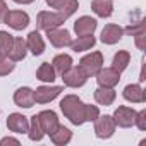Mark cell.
Wrapping results in <instances>:
<instances>
[{"mask_svg":"<svg viewBox=\"0 0 146 146\" xmlns=\"http://www.w3.org/2000/svg\"><path fill=\"white\" fill-rule=\"evenodd\" d=\"M84 102L78 96V95H64V98L60 100L58 107H60V112L64 113V117L72 124V125H83L86 124V119H84Z\"/></svg>","mask_w":146,"mask_h":146,"instance_id":"obj_1","label":"cell"},{"mask_svg":"<svg viewBox=\"0 0 146 146\" xmlns=\"http://www.w3.org/2000/svg\"><path fill=\"white\" fill-rule=\"evenodd\" d=\"M79 67H81V70L84 72V74L88 76V78H95V74L105 65V58H103V53L102 52H98V50H95V52H88L86 55H83L81 57V60H79V64H78Z\"/></svg>","mask_w":146,"mask_h":146,"instance_id":"obj_2","label":"cell"},{"mask_svg":"<svg viewBox=\"0 0 146 146\" xmlns=\"http://www.w3.org/2000/svg\"><path fill=\"white\" fill-rule=\"evenodd\" d=\"M67 21V17L57 11H40L36 16V26L40 31H48L53 28H60L64 26Z\"/></svg>","mask_w":146,"mask_h":146,"instance_id":"obj_3","label":"cell"},{"mask_svg":"<svg viewBox=\"0 0 146 146\" xmlns=\"http://www.w3.org/2000/svg\"><path fill=\"white\" fill-rule=\"evenodd\" d=\"M64 93V86H57V84H41L35 90V103L38 105H48L53 100H57L60 95Z\"/></svg>","mask_w":146,"mask_h":146,"instance_id":"obj_4","label":"cell"},{"mask_svg":"<svg viewBox=\"0 0 146 146\" xmlns=\"http://www.w3.org/2000/svg\"><path fill=\"white\" fill-rule=\"evenodd\" d=\"M60 78H62L64 86L72 88V90L83 88V86L88 83V79H90V78L84 74V72L81 70V67H79V65H72L70 69H67L65 72H62Z\"/></svg>","mask_w":146,"mask_h":146,"instance_id":"obj_5","label":"cell"},{"mask_svg":"<svg viewBox=\"0 0 146 146\" xmlns=\"http://www.w3.org/2000/svg\"><path fill=\"white\" fill-rule=\"evenodd\" d=\"M2 23L7 24L14 31H23V29H26L29 26L31 17H29V14L26 11H7Z\"/></svg>","mask_w":146,"mask_h":146,"instance_id":"obj_6","label":"cell"},{"mask_svg":"<svg viewBox=\"0 0 146 146\" xmlns=\"http://www.w3.org/2000/svg\"><path fill=\"white\" fill-rule=\"evenodd\" d=\"M136 112H137V110H134L132 107L120 105V107H117V108L113 110L112 119H113V122H115L117 127H120V129H129V127L134 125Z\"/></svg>","mask_w":146,"mask_h":146,"instance_id":"obj_7","label":"cell"},{"mask_svg":"<svg viewBox=\"0 0 146 146\" xmlns=\"http://www.w3.org/2000/svg\"><path fill=\"white\" fill-rule=\"evenodd\" d=\"M95 124V136L98 139H110L115 134V122L112 119V115H98V119L93 122Z\"/></svg>","mask_w":146,"mask_h":146,"instance_id":"obj_8","label":"cell"},{"mask_svg":"<svg viewBox=\"0 0 146 146\" xmlns=\"http://www.w3.org/2000/svg\"><path fill=\"white\" fill-rule=\"evenodd\" d=\"M45 36H46V40L50 41V45L55 46V48H67V46L70 45V41H72L70 31L65 29L64 26L45 31Z\"/></svg>","mask_w":146,"mask_h":146,"instance_id":"obj_9","label":"cell"},{"mask_svg":"<svg viewBox=\"0 0 146 146\" xmlns=\"http://www.w3.org/2000/svg\"><path fill=\"white\" fill-rule=\"evenodd\" d=\"M96 84L102 86V88H115L119 83H120V72H117L115 69L112 67H102L96 74Z\"/></svg>","mask_w":146,"mask_h":146,"instance_id":"obj_10","label":"cell"},{"mask_svg":"<svg viewBox=\"0 0 146 146\" xmlns=\"http://www.w3.org/2000/svg\"><path fill=\"white\" fill-rule=\"evenodd\" d=\"M122 36H124L122 26L110 23V24H105V28L102 29V33H100V41H102L103 45L112 46V45H117V43L122 40Z\"/></svg>","mask_w":146,"mask_h":146,"instance_id":"obj_11","label":"cell"},{"mask_svg":"<svg viewBox=\"0 0 146 146\" xmlns=\"http://www.w3.org/2000/svg\"><path fill=\"white\" fill-rule=\"evenodd\" d=\"M5 125L14 134H26L29 129V117H26L19 112H12V113H9Z\"/></svg>","mask_w":146,"mask_h":146,"instance_id":"obj_12","label":"cell"},{"mask_svg":"<svg viewBox=\"0 0 146 146\" xmlns=\"http://www.w3.org/2000/svg\"><path fill=\"white\" fill-rule=\"evenodd\" d=\"M24 40H26L28 52H29L31 55H35V57H40V55H43V53H45V50H46V45H45V40H43V36H41V33H40L38 29H33V31H29V35H28Z\"/></svg>","mask_w":146,"mask_h":146,"instance_id":"obj_13","label":"cell"},{"mask_svg":"<svg viewBox=\"0 0 146 146\" xmlns=\"http://www.w3.org/2000/svg\"><path fill=\"white\" fill-rule=\"evenodd\" d=\"M98 28V21L91 16H81L74 21V33L76 36H88V35H95Z\"/></svg>","mask_w":146,"mask_h":146,"instance_id":"obj_14","label":"cell"},{"mask_svg":"<svg viewBox=\"0 0 146 146\" xmlns=\"http://www.w3.org/2000/svg\"><path fill=\"white\" fill-rule=\"evenodd\" d=\"M14 105L19 108H31L35 105V90L29 86H21L14 91Z\"/></svg>","mask_w":146,"mask_h":146,"instance_id":"obj_15","label":"cell"},{"mask_svg":"<svg viewBox=\"0 0 146 146\" xmlns=\"http://www.w3.org/2000/svg\"><path fill=\"white\" fill-rule=\"evenodd\" d=\"M36 117H38V120H40V124H41V129H43L45 136H50V134L55 131V127L60 124L58 115H57V112H53V110H41V112L36 113Z\"/></svg>","mask_w":146,"mask_h":146,"instance_id":"obj_16","label":"cell"},{"mask_svg":"<svg viewBox=\"0 0 146 146\" xmlns=\"http://www.w3.org/2000/svg\"><path fill=\"white\" fill-rule=\"evenodd\" d=\"M122 98L129 103H144L146 102V91L141 84L137 83H132V84H127L122 91Z\"/></svg>","mask_w":146,"mask_h":146,"instance_id":"obj_17","label":"cell"},{"mask_svg":"<svg viewBox=\"0 0 146 146\" xmlns=\"http://www.w3.org/2000/svg\"><path fill=\"white\" fill-rule=\"evenodd\" d=\"M95 45H96L95 35H88V36H78L76 40H72L69 48L74 53H84V52H90L91 48H95Z\"/></svg>","mask_w":146,"mask_h":146,"instance_id":"obj_18","label":"cell"},{"mask_svg":"<svg viewBox=\"0 0 146 146\" xmlns=\"http://www.w3.org/2000/svg\"><path fill=\"white\" fill-rule=\"evenodd\" d=\"M93 98H95V102L98 105L110 107V105H113V102L117 98V91H115V88H102V86H98L95 90V93H93Z\"/></svg>","mask_w":146,"mask_h":146,"instance_id":"obj_19","label":"cell"},{"mask_svg":"<svg viewBox=\"0 0 146 146\" xmlns=\"http://www.w3.org/2000/svg\"><path fill=\"white\" fill-rule=\"evenodd\" d=\"M50 141L55 144V146H65L72 141V131L64 125V124H58L55 127V131L50 134Z\"/></svg>","mask_w":146,"mask_h":146,"instance_id":"obj_20","label":"cell"},{"mask_svg":"<svg viewBox=\"0 0 146 146\" xmlns=\"http://www.w3.org/2000/svg\"><path fill=\"white\" fill-rule=\"evenodd\" d=\"M36 79L41 81L43 84H52L57 79V70L53 69L52 62H43L36 69Z\"/></svg>","mask_w":146,"mask_h":146,"instance_id":"obj_21","label":"cell"},{"mask_svg":"<svg viewBox=\"0 0 146 146\" xmlns=\"http://www.w3.org/2000/svg\"><path fill=\"white\" fill-rule=\"evenodd\" d=\"M91 11L96 17L108 19L113 14V4L112 0H91Z\"/></svg>","mask_w":146,"mask_h":146,"instance_id":"obj_22","label":"cell"},{"mask_svg":"<svg viewBox=\"0 0 146 146\" xmlns=\"http://www.w3.org/2000/svg\"><path fill=\"white\" fill-rule=\"evenodd\" d=\"M52 9L57 11V12H60V14H64L69 19L70 16H74L78 12L79 2H78V0H57V2L52 5Z\"/></svg>","mask_w":146,"mask_h":146,"instance_id":"obj_23","label":"cell"},{"mask_svg":"<svg viewBox=\"0 0 146 146\" xmlns=\"http://www.w3.org/2000/svg\"><path fill=\"white\" fill-rule=\"evenodd\" d=\"M26 55H28L26 40L23 36H14V45H12V50H11L9 58L14 60V62H21V60L26 58Z\"/></svg>","mask_w":146,"mask_h":146,"instance_id":"obj_24","label":"cell"},{"mask_svg":"<svg viewBox=\"0 0 146 146\" xmlns=\"http://www.w3.org/2000/svg\"><path fill=\"white\" fill-rule=\"evenodd\" d=\"M129 64H131V53L127 52V50H119L115 55H113V58H112V69H115L117 72H122L129 67Z\"/></svg>","mask_w":146,"mask_h":146,"instance_id":"obj_25","label":"cell"},{"mask_svg":"<svg viewBox=\"0 0 146 146\" xmlns=\"http://www.w3.org/2000/svg\"><path fill=\"white\" fill-rule=\"evenodd\" d=\"M52 65L57 70V74H62V72H65L67 69H70L74 65V60H72V57L69 53H57L52 58Z\"/></svg>","mask_w":146,"mask_h":146,"instance_id":"obj_26","label":"cell"},{"mask_svg":"<svg viewBox=\"0 0 146 146\" xmlns=\"http://www.w3.org/2000/svg\"><path fill=\"white\" fill-rule=\"evenodd\" d=\"M26 134H28L29 141H33V143H40V141L45 137V132H43V129H41V124H40L36 113H35L33 117H29V129H28Z\"/></svg>","mask_w":146,"mask_h":146,"instance_id":"obj_27","label":"cell"},{"mask_svg":"<svg viewBox=\"0 0 146 146\" xmlns=\"http://www.w3.org/2000/svg\"><path fill=\"white\" fill-rule=\"evenodd\" d=\"M12 45H14V36L9 31L2 29V31H0V53L9 57L11 50H12Z\"/></svg>","mask_w":146,"mask_h":146,"instance_id":"obj_28","label":"cell"},{"mask_svg":"<svg viewBox=\"0 0 146 146\" xmlns=\"http://www.w3.org/2000/svg\"><path fill=\"white\" fill-rule=\"evenodd\" d=\"M14 69H16V62H14V60H11L9 57H5V55L0 53V78L12 74Z\"/></svg>","mask_w":146,"mask_h":146,"instance_id":"obj_29","label":"cell"},{"mask_svg":"<svg viewBox=\"0 0 146 146\" xmlns=\"http://www.w3.org/2000/svg\"><path fill=\"white\" fill-rule=\"evenodd\" d=\"M100 115V108L98 105H91V103H86L84 105V119L86 122H95Z\"/></svg>","mask_w":146,"mask_h":146,"instance_id":"obj_30","label":"cell"},{"mask_svg":"<svg viewBox=\"0 0 146 146\" xmlns=\"http://www.w3.org/2000/svg\"><path fill=\"white\" fill-rule=\"evenodd\" d=\"M122 29H124V33H125V35L134 36V35H137V33H143V31H144V21L141 19V21L132 23V24H129V26H125V28H122Z\"/></svg>","mask_w":146,"mask_h":146,"instance_id":"obj_31","label":"cell"},{"mask_svg":"<svg viewBox=\"0 0 146 146\" xmlns=\"http://www.w3.org/2000/svg\"><path fill=\"white\" fill-rule=\"evenodd\" d=\"M134 125L143 132V131H146V110L143 108V110H139V112H136V119H134Z\"/></svg>","mask_w":146,"mask_h":146,"instance_id":"obj_32","label":"cell"},{"mask_svg":"<svg viewBox=\"0 0 146 146\" xmlns=\"http://www.w3.org/2000/svg\"><path fill=\"white\" fill-rule=\"evenodd\" d=\"M144 40H146L144 31H143V33L134 35V43H136V48H137V50H141V52H144Z\"/></svg>","mask_w":146,"mask_h":146,"instance_id":"obj_33","label":"cell"},{"mask_svg":"<svg viewBox=\"0 0 146 146\" xmlns=\"http://www.w3.org/2000/svg\"><path fill=\"white\" fill-rule=\"evenodd\" d=\"M9 144H16V146H19L21 141H19L17 137H14V136H5V137L0 139V146H9Z\"/></svg>","mask_w":146,"mask_h":146,"instance_id":"obj_34","label":"cell"},{"mask_svg":"<svg viewBox=\"0 0 146 146\" xmlns=\"http://www.w3.org/2000/svg\"><path fill=\"white\" fill-rule=\"evenodd\" d=\"M7 11H9V7H7V2H5V0H0V23L4 21V17H5Z\"/></svg>","mask_w":146,"mask_h":146,"instance_id":"obj_35","label":"cell"},{"mask_svg":"<svg viewBox=\"0 0 146 146\" xmlns=\"http://www.w3.org/2000/svg\"><path fill=\"white\" fill-rule=\"evenodd\" d=\"M14 4H17V5H31V4H35L36 0H12Z\"/></svg>","mask_w":146,"mask_h":146,"instance_id":"obj_36","label":"cell"},{"mask_svg":"<svg viewBox=\"0 0 146 146\" xmlns=\"http://www.w3.org/2000/svg\"><path fill=\"white\" fill-rule=\"evenodd\" d=\"M45 2H46V5H50V7H52V5L57 2V0H45Z\"/></svg>","mask_w":146,"mask_h":146,"instance_id":"obj_37","label":"cell"},{"mask_svg":"<svg viewBox=\"0 0 146 146\" xmlns=\"http://www.w3.org/2000/svg\"><path fill=\"white\" fill-rule=\"evenodd\" d=\"M0 113H2V110H0Z\"/></svg>","mask_w":146,"mask_h":146,"instance_id":"obj_38","label":"cell"}]
</instances>
